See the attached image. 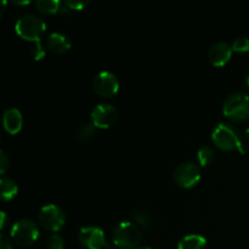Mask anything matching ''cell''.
<instances>
[{
  "instance_id": "obj_3",
  "label": "cell",
  "mask_w": 249,
  "mask_h": 249,
  "mask_svg": "<svg viewBox=\"0 0 249 249\" xmlns=\"http://www.w3.org/2000/svg\"><path fill=\"white\" fill-rule=\"evenodd\" d=\"M223 112L230 121L242 123L249 119V95L246 92H235L226 97Z\"/></svg>"
},
{
  "instance_id": "obj_26",
  "label": "cell",
  "mask_w": 249,
  "mask_h": 249,
  "mask_svg": "<svg viewBox=\"0 0 249 249\" xmlns=\"http://www.w3.org/2000/svg\"><path fill=\"white\" fill-rule=\"evenodd\" d=\"M9 221H10V219L7 218V214L5 213V212H1V223H0V228L1 229L6 228V225Z\"/></svg>"
},
{
  "instance_id": "obj_1",
  "label": "cell",
  "mask_w": 249,
  "mask_h": 249,
  "mask_svg": "<svg viewBox=\"0 0 249 249\" xmlns=\"http://www.w3.org/2000/svg\"><path fill=\"white\" fill-rule=\"evenodd\" d=\"M212 140L216 147L223 151L237 150L242 155L248 152V146L243 141L241 133L229 123H219L212 133Z\"/></svg>"
},
{
  "instance_id": "obj_18",
  "label": "cell",
  "mask_w": 249,
  "mask_h": 249,
  "mask_svg": "<svg viewBox=\"0 0 249 249\" xmlns=\"http://www.w3.org/2000/svg\"><path fill=\"white\" fill-rule=\"evenodd\" d=\"M214 153L213 148H211L209 146H203L198 150V153H197V158H198V162L202 167H208L212 162L214 160Z\"/></svg>"
},
{
  "instance_id": "obj_20",
  "label": "cell",
  "mask_w": 249,
  "mask_h": 249,
  "mask_svg": "<svg viewBox=\"0 0 249 249\" xmlns=\"http://www.w3.org/2000/svg\"><path fill=\"white\" fill-rule=\"evenodd\" d=\"M131 215H133V218L135 219L136 223H139L141 226H143V228L148 229L151 226V224H152L150 215H148L147 213H145L143 211H140V209H138V211H134Z\"/></svg>"
},
{
  "instance_id": "obj_10",
  "label": "cell",
  "mask_w": 249,
  "mask_h": 249,
  "mask_svg": "<svg viewBox=\"0 0 249 249\" xmlns=\"http://www.w3.org/2000/svg\"><path fill=\"white\" fill-rule=\"evenodd\" d=\"M79 242L87 249H102L107 246L105 233L96 226H84L78 233Z\"/></svg>"
},
{
  "instance_id": "obj_27",
  "label": "cell",
  "mask_w": 249,
  "mask_h": 249,
  "mask_svg": "<svg viewBox=\"0 0 249 249\" xmlns=\"http://www.w3.org/2000/svg\"><path fill=\"white\" fill-rule=\"evenodd\" d=\"M15 5H28L29 1H12Z\"/></svg>"
},
{
  "instance_id": "obj_29",
  "label": "cell",
  "mask_w": 249,
  "mask_h": 249,
  "mask_svg": "<svg viewBox=\"0 0 249 249\" xmlns=\"http://www.w3.org/2000/svg\"><path fill=\"white\" fill-rule=\"evenodd\" d=\"M245 136H246V139H247V140L249 141V128L247 129V130H246V133H245Z\"/></svg>"
},
{
  "instance_id": "obj_24",
  "label": "cell",
  "mask_w": 249,
  "mask_h": 249,
  "mask_svg": "<svg viewBox=\"0 0 249 249\" xmlns=\"http://www.w3.org/2000/svg\"><path fill=\"white\" fill-rule=\"evenodd\" d=\"M9 167H10L9 157H7L6 153H5L4 151H1V152H0V173H1V174H5V172L9 169Z\"/></svg>"
},
{
  "instance_id": "obj_25",
  "label": "cell",
  "mask_w": 249,
  "mask_h": 249,
  "mask_svg": "<svg viewBox=\"0 0 249 249\" xmlns=\"http://www.w3.org/2000/svg\"><path fill=\"white\" fill-rule=\"evenodd\" d=\"M0 249H12L11 241L5 233L0 235Z\"/></svg>"
},
{
  "instance_id": "obj_17",
  "label": "cell",
  "mask_w": 249,
  "mask_h": 249,
  "mask_svg": "<svg viewBox=\"0 0 249 249\" xmlns=\"http://www.w3.org/2000/svg\"><path fill=\"white\" fill-rule=\"evenodd\" d=\"M96 129L97 128L92 123L83 124L77 131L78 141L82 143H85L88 142V141H90L92 138H94L95 134H96Z\"/></svg>"
},
{
  "instance_id": "obj_4",
  "label": "cell",
  "mask_w": 249,
  "mask_h": 249,
  "mask_svg": "<svg viewBox=\"0 0 249 249\" xmlns=\"http://www.w3.org/2000/svg\"><path fill=\"white\" fill-rule=\"evenodd\" d=\"M113 243L121 249H134L141 241L140 229L130 221H123L114 228L112 233Z\"/></svg>"
},
{
  "instance_id": "obj_21",
  "label": "cell",
  "mask_w": 249,
  "mask_h": 249,
  "mask_svg": "<svg viewBox=\"0 0 249 249\" xmlns=\"http://www.w3.org/2000/svg\"><path fill=\"white\" fill-rule=\"evenodd\" d=\"M232 51L235 53H248L249 51V39L246 36H240L233 41Z\"/></svg>"
},
{
  "instance_id": "obj_8",
  "label": "cell",
  "mask_w": 249,
  "mask_h": 249,
  "mask_svg": "<svg viewBox=\"0 0 249 249\" xmlns=\"http://www.w3.org/2000/svg\"><path fill=\"white\" fill-rule=\"evenodd\" d=\"M92 85H94L95 92L102 97L113 96L119 90L118 78H117L116 74H113L112 72H108V71L100 72L95 77Z\"/></svg>"
},
{
  "instance_id": "obj_9",
  "label": "cell",
  "mask_w": 249,
  "mask_h": 249,
  "mask_svg": "<svg viewBox=\"0 0 249 249\" xmlns=\"http://www.w3.org/2000/svg\"><path fill=\"white\" fill-rule=\"evenodd\" d=\"M118 118L116 107L109 104H99L91 112V122L96 128L108 129L113 125Z\"/></svg>"
},
{
  "instance_id": "obj_14",
  "label": "cell",
  "mask_w": 249,
  "mask_h": 249,
  "mask_svg": "<svg viewBox=\"0 0 249 249\" xmlns=\"http://www.w3.org/2000/svg\"><path fill=\"white\" fill-rule=\"evenodd\" d=\"M207 240L201 235H187L182 237L178 243V249H204Z\"/></svg>"
},
{
  "instance_id": "obj_5",
  "label": "cell",
  "mask_w": 249,
  "mask_h": 249,
  "mask_svg": "<svg viewBox=\"0 0 249 249\" xmlns=\"http://www.w3.org/2000/svg\"><path fill=\"white\" fill-rule=\"evenodd\" d=\"M12 241L22 247H28L33 245L39 237V229L38 225L33 220L29 219H21L16 221L11 229Z\"/></svg>"
},
{
  "instance_id": "obj_28",
  "label": "cell",
  "mask_w": 249,
  "mask_h": 249,
  "mask_svg": "<svg viewBox=\"0 0 249 249\" xmlns=\"http://www.w3.org/2000/svg\"><path fill=\"white\" fill-rule=\"evenodd\" d=\"M245 83H246V85H247V87L249 88V72L247 73V75H246V79H245Z\"/></svg>"
},
{
  "instance_id": "obj_30",
  "label": "cell",
  "mask_w": 249,
  "mask_h": 249,
  "mask_svg": "<svg viewBox=\"0 0 249 249\" xmlns=\"http://www.w3.org/2000/svg\"><path fill=\"white\" fill-rule=\"evenodd\" d=\"M138 249H151V248H148V247H142V248H138Z\"/></svg>"
},
{
  "instance_id": "obj_13",
  "label": "cell",
  "mask_w": 249,
  "mask_h": 249,
  "mask_svg": "<svg viewBox=\"0 0 249 249\" xmlns=\"http://www.w3.org/2000/svg\"><path fill=\"white\" fill-rule=\"evenodd\" d=\"M48 46L53 53H63L68 51L72 46V41H71L70 36H66L63 33H51L48 36Z\"/></svg>"
},
{
  "instance_id": "obj_2",
  "label": "cell",
  "mask_w": 249,
  "mask_h": 249,
  "mask_svg": "<svg viewBox=\"0 0 249 249\" xmlns=\"http://www.w3.org/2000/svg\"><path fill=\"white\" fill-rule=\"evenodd\" d=\"M15 29L19 38L36 44L40 43L43 34L45 33L46 26L43 19L33 14H26L17 19Z\"/></svg>"
},
{
  "instance_id": "obj_7",
  "label": "cell",
  "mask_w": 249,
  "mask_h": 249,
  "mask_svg": "<svg viewBox=\"0 0 249 249\" xmlns=\"http://www.w3.org/2000/svg\"><path fill=\"white\" fill-rule=\"evenodd\" d=\"M201 180V170L195 163L184 162L174 172V181L181 189H191Z\"/></svg>"
},
{
  "instance_id": "obj_15",
  "label": "cell",
  "mask_w": 249,
  "mask_h": 249,
  "mask_svg": "<svg viewBox=\"0 0 249 249\" xmlns=\"http://www.w3.org/2000/svg\"><path fill=\"white\" fill-rule=\"evenodd\" d=\"M17 191L18 189L14 180L5 177L0 179V194H1L2 201H11L17 195Z\"/></svg>"
},
{
  "instance_id": "obj_6",
  "label": "cell",
  "mask_w": 249,
  "mask_h": 249,
  "mask_svg": "<svg viewBox=\"0 0 249 249\" xmlns=\"http://www.w3.org/2000/svg\"><path fill=\"white\" fill-rule=\"evenodd\" d=\"M39 223L49 231H60L66 223V215L56 204H46L39 212Z\"/></svg>"
},
{
  "instance_id": "obj_11",
  "label": "cell",
  "mask_w": 249,
  "mask_h": 249,
  "mask_svg": "<svg viewBox=\"0 0 249 249\" xmlns=\"http://www.w3.org/2000/svg\"><path fill=\"white\" fill-rule=\"evenodd\" d=\"M231 55H232V46L224 41H219L209 49L208 58L213 66L223 67L230 61Z\"/></svg>"
},
{
  "instance_id": "obj_22",
  "label": "cell",
  "mask_w": 249,
  "mask_h": 249,
  "mask_svg": "<svg viewBox=\"0 0 249 249\" xmlns=\"http://www.w3.org/2000/svg\"><path fill=\"white\" fill-rule=\"evenodd\" d=\"M31 55L33 56V58L36 61L41 60V58H43L44 56H45V50H44V48H43V45H41V43H36V44H34L33 46H32Z\"/></svg>"
},
{
  "instance_id": "obj_23",
  "label": "cell",
  "mask_w": 249,
  "mask_h": 249,
  "mask_svg": "<svg viewBox=\"0 0 249 249\" xmlns=\"http://www.w3.org/2000/svg\"><path fill=\"white\" fill-rule=\"evenodd\" d=\"M65 5L70 10H78V11H80V10H83L85 6L89 5V1H82V0H67V1L65 2Z\"/></svg>"
},
{
  "instance_id": "obj_12",
  "label": "cell",
  "mask_w": 249,
  "mask_h": 249,
  "mask_svg": "<svg viewBox=\"0 0 249 249\" xmlns=\"http://www.w3.org/2000/svg\"><path fill=\"white\" fill-rule=\"evenodd\" d=\"M22 113L15 107L7 108L2 116V125L9 134H17L22 128Z\"/></svg>"
},
{
  "instance_id": "obj_16",
  "label": "cell",
  "mask_w": 249,
  "mask_h": 249,
  "mask_svg": "<svg viewBox=\"0 0 249 249\" xmlns=\"http://www.w3.org/2000/svg\"><path fill=\"white\" fill-rule=\"evenodd\" d=\"M36 9L46 15L56 14L61 10V2L58 0H38L36 2Z\"/></svg>"
},
{
  "instance_id": "obj_19",
  "label": "cell",
  "mask_w": 249,
  "mask_h": 249,
  "mask_svg": "<svg viewBox=\"0 0 249 249\" xmlns=\"http://www.w3.org/2000/svg\"><path fill=\"white\" fill-rule=\"evenodd\" d=\"M46 249H65L63 238L57 233H51L46 240Z\"/></svg>"
}]
</instances>
